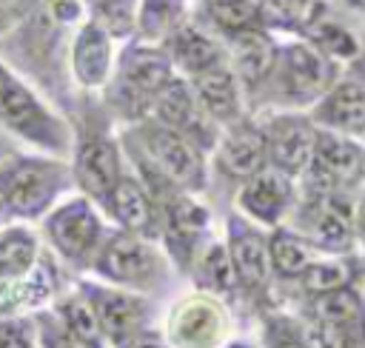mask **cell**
I'll return each mask as SVG.
<instances>
[{"label": "cell", "instance_id": "obj_1", "mask_svg": "<svg viewBox=\"0 0 365 348\" xmlns=\"http://www.w3.org/2000/svg\"><path fill=\"white\" fill-rule=\"evenodd\" d=\"M83 11V0H37V6L0 40V54L48 91L60 103L63 117L71 114L80 97L68 88L66 63L71 46L68 29L80 26Z\"/></svg>", "mask_w": 365, "mask_h": 348}, {"label": "cell", "instance_id": "obj_2", "mask_svg": "<svg viewBox=\"0 0 365 348\" xmlns=\"http://www.w3.org/2000/svg\"><path fill=\"white\" fill-rule=\"evenodd\" d=\"M120 145L123 157L131 163V171L148 185L151 194L163 188L202 194L211 183L208 154L180 131L157 123L154 117L125 126Z\"/></svg>", "mask_w": 365, "mask_h": 348}, {"label": "cell", "instance_id": "obj_3", "mask_svg": "<svg viewBox=\"0 0 365 348\" xmlns=\"http://www.w3.org/2000/svg\"><path fill=\"white\" fill-rule=\"evenodd\" d=\"M71 120V151L68 165L74 185L91 203H103L114 188L120 174L128 168L123 160V145L111 131V114L91 91L77 97V106L68 114Z\"/></svg>", "mask_w": 365, "mask_h": 348}, {"label": "cell", "instance_id": "obj_4", "mask_svg": "<svg viewBox=\"0 0 365 348\" xmlns=\"http://www.w3.org/2000/svg\"><path fill=\"white\" fill-rule=\"evenodd\" d=\"M174 74L177 71L165 57L163 46L128 37L103 86V106L108 108L111 120H120L123 126L145 120L157 94L168 86Z\"/></svg>", "mask_w": 365, "mask_h": 348}, {"label": "cell", "instance_id": "obj_5", "mask_svg": "<svg viewBox=\"0 0 365 348\" xmlns=\"http://www.w3.org/2000/svg\"><path fill=\"white\" fill-rule=\"evenodd\" d=\"M71 185L74 177L66 157L14 151L0 160V200L11 222L43 220Z\"/></svg>", "mask_w": 365, "mask_h": 348}, {"label": "cell", "instance_id": "obj_6", "mask_svg": "<svg viewBox=\"0 0 365 348\" xmlns=\"http://www.w3.org/2000/svg\"><path fill=\"white\" fill-rule=\"evenodd\" d=\"M339 63L319 51L311 40L277 43V57L271 74L257 97V108H311L336 80Z\"/></svg>", "mask_w": 365, "mask_h": 348}, {"label": "cell", "instance_id": "obj_7", "mask_svg": "<svg viewBox=\"0 0 365 348\" xmlns=\"http://www.w3.org/2000/svg\"><path fill=\"white\" fill-rule=\"evenodd\" d=\"M88 274L145 297H163L177 271L160 240L111 225Z\"/></svg>", "mask_w": 365, "mask_h": 348}, {"label": "cell", "instance_id": "obj_8", "mask_svg": "<svg viewBox=\"0 0 365 348\" xmlns=\"http://www.w3.org/2000/svg\"><path fill=\"white\" fill-rule=\"evenodd\" d=\"M0 128L37 151L68 157L71 123L57 114L3 57H0Z\"/></svg>", "mask_w": 365, "mask_h": 348}, {"label": "cell", "instance_id": "obj_9", "mask_svg": "<svg viewBox=\"0 0 365 348\" xmlns=\"http://www.w3.org/2000/svg\"><path fill=\"white\" fill-rule=\"evenodd\" d=\"M111 222L103 217L100 205L86 194L57 203L43 217L46 248L66 265L68 274H88L97 251L108 234Z\"/></svg>", "mask_w": 365, "mask_h": 348}, {"label": "cell", "instance_id": "obj_10", "mask_svg": "<svg viewBox=\"0 0 365 348\" xmlns=\"http://www.w3.org/2000/svg\"><path fill=\"white\" fill-rule=\"evenodd\" d=\"M222 240L228 245L234 274H237V302L257 319L265 311L279 308L271 260H268V228L251 222L240 211H231L225 217Z\"/></svg>", "mask_w": 365, "mask_h": 348}, {"label": "cell", "instance_id": "obj_11", "mask_svg": "<svg viewBox=\"0 0 365 348\" xmlns=\"http://www.w3.org/2000/svg\"><path fill=\"white\" fill-rule=\"evenodd\" d=\"M285 222L308 237L322 254H348L359 248L354 231V194L299 188Z\"/></svg>", "mask_w": 365, "mask_h": 348}, {"label": "cell", "instance_id": "obj_12", "mask_svg": "<svg viewBox=\"0 0 365 348\" xmlns=\"http://www.w3.org/2000/svg\"><path fill=\"white\" fill-rule=\"evenodd\" d=\"M157 211H160V231L157 240L163 251L168 254L177 274H188L191 260L197 251L214 237L211 234V211L205 203L197 200V194L182 188H163L154 194Z\"/></svg>", "mask_w": 365, "mask_h": 348}, {"label": "cell", "instance_id": "obj_13", "mask_svg": "<svg viewBox=\"0 0 365 348\" xmlns=\"http://www.w3.org/2000/svg\"><path fill=\"white\" fill-rule=\"evenodd\" d=\"M365 180V148L362 140L319 128L308 168L299 174V188L356 194Z\"/></svg>", "mask_w": 365, "mask_h": 348}, {"label": "cell", "instance_id": "obj_14", "mask_svg": "<svg viewBox=\"0 0 365 348\" xmlns=\"http://www.w3.org/2000/svg\"><path fill=\"white\" fill-rule=\"evenodd\" d=\"M163 334L171 348H220L231 339V305L202 291L185 294L165 314Z\"/></svg>", "mask_w": 365, "mask_h": 348}, {"label": "cell", "instance_id": "obj_15", "mask_svg": "<svg viewBox=\"0 0 365 348\" xmlns=\"http://www.w3.org/2000/svg\"><path fill=\"white\" fill-rule=\"evenodd\" d=\"M208 157H211L208 168H214V177L237 188L240 183H245L248 177H254L259 168L268 165L262 123L254 120V114H242L240 120L222 126Z\"/></svg>", "mask_w": 365, "mask_h": 348}, {"label": "cell", "instance_id": "obj_16", "mask_svg": "<svg viewBox=\"0 0 365 348\" xmlns=\"http://www.w3.org/2000/svg\"><path fill=\"white\" fill-rule=\"evenodd\" d=\"M77 285L86 294V300L91 302L100 331H103L106 342H111V345L117 339L151 325V319L157 314L154 300L145 294H137V291H128V288H120V285H111L103 280H86V277H80Z\"/></svg>", "mask_w": 365, "mask_h": 348}, {"label": "cell", "instance_id": "obj_17", "mask_svg": "<svg viewBox=\"0 0 365 348\" xmlns=\"http://www.w3.org/2000/svg\"><path fill=\"white\" fill-rule=\"evenodd\" d=\"M308 114L319 128L356 140L365 137V54L348 60V68L336 74L331 88L311 106Z\"/></svg>", "mask_w": 365, "mask_h": 348}, {"label": "cell", "instance_id": "obj_18", "mask_svg": "<svg viewBox=\"0 0 365 348\" xmlns=\"http://www.w3.org/2000/svg\"><path fill=\"white\" fill-rule=\"evenodd\" d=\"M317 131H319V126L311 120L308 111L277 108L274 114H268L262 120L268 165L285 171L294 180H299V174L311 163Z\"/></svg>", "mask_w": 365, "mask_h": 348}, {"label": "cell", "instance_id": "obj_19", "mask_svg": "<svg viewBox=\"0 0 365 348\" xmlns=\"http://www.w3.org/2000/svg\"><path fill=\"white\" fill-rule=\"evenodd\" d=\"M297 180L288 177L279 168H259L254 177H248L245 183L237 185L234 203L237 211L242 217H248L251 222L262 225V228H277L288 220L294 203H297Z\"/></svg>", "mask_w": 365, "mask_h": 348}, {"label": "cell", "instance_id": "obj_20", "mask_svg": "<svg viewBox=\"0 0 365 348\" xmlns=\"http://www.w3.org/2000/svg\"><path fill=\"white\" fill-rule=\"evenodd\" d=\"M148 117H154L157 123L180 131L182 137H188L191 143H197L205 154H211V148H214V143L220 137V126H214L202 114V108L197 106V97H194L188 80L180 77V74H174L168 80V86L157 94Z\"/></svg>", "mask_w": 365, "mask_h": 348}, {"label": "cell", "instance_id": "obj_21", "mask_svg": "<svg viewBox=\"0 0 365 348\" xmlns=\"http://www.w3.org/2000/svg\"><path fill=\"white\" fill-rule=\"evenodd\" d=\"M222 43H225V60L242 88L245 106L254 114L257 97H259V91L271 74L274 57H277V43L271 40L268 29H248V31L225 37Z\"/></svg>", "mask_w": 365, "mask_h": 348}, {"label": "cell", "instance_id": "obj_22", "mask_svg": "<svg viewBox=\"0 0 365 348\" xmlns=\"http://www.w3.org/2000/svg\"><path fill=\"white\" fill-rule=\"evenodd\" d=\"M103 217L123 231H134L143 237H154L160 231V211H157V200L148 191V185L131 171L125 168L120 174V180L114 183V188L106 194V200L100 203Z\"/></svg>", "mask_w": 365, "mask_h": 348}, {"label": "cell", "instance_id": "obj_23", "mask_svg": "<svg viewBox=\"0 0 365 348\" xmlns=\"http://www.w3.org/2000/svg\"><path fill=\"white\" fill-rule=\"evenodd\" d=\"M345 285L365 288V260L359 248L348 254H317L291 282L279 285L277 291H282L291 302H299Z\"/></svg>", "mask_w": 365, "mask_h": 348}, {"label": "cell", "instance_id": "obj_24", "mask_svg": "<svg viewBox=\"0 0 365 348\" xmlns=\"http://www.w3.org/2000/svg\"><path fill=\"white\" fill-rule=\"evenodd\" d=\"M160 46L171 60L174 71L185 80L225 63V43L197 20H182Z\"/></svg>", "mask_w": 365, "mask_h": 348}, {"label": "cell", "instance_id": "obj_25", "mask_svg": "<svg viewBox=\"0 0 365 348\" xmlns=\"http://www.w3.org/2000/svg\"><path fill=\"white\" fill-rule=\"evenodd\" d=\"M66 288H68L66 265L43 245L34 268L6 297H0V311H6V314H37L43 308H51L57 294H63Z\"/></svg>", "mask_w": 365, "mask_h": 348}, {"label": "cell", "instance_id": "obj_26", "mask_svg": "<svg viewBox=\"0 0 365 348\" xmlns=\"http://www.w3.org/2000/svg\"><path fill=\"white\" fill-rule=\"evenodd\" d=\"M114 57H111V34L94 23L86 20L83 26H77L71 46H68V71L71 80L83 88V91H100L111 74Z\"/></svg>", "mask_w": 365, "mask_h": 348}, {"label": "cell", "instance_id": "obj_27", "mask_svg": "<svg viewBox=\"0 0 365 348\" xmlns=\"http://www.w3.org/2000/svg\"><path fill=\"white\" fill-rule=\"evenodd\" d=\"M188 86H191L202 114L220 128L234 123V120H240L242 114H251L228 60L214 66V68H208V71H202V74H197V77H188Z\"/></svg>", "mask_w": 365, "mask_h": 348}, {"label": "cell", "instance_id": "obj_28", "mask_svg": "<svg viewBox=\"0 0 365 348\" xmlns=\"http://www.w3.org/2000/svg\"><path fill=\"white\" fill-rule=\"evenodd\" d=\"M294 308L328 319L331 325H336L348 337H354L359 345H365V288H359V285L334 288V291L299 300V302H294Z\"/></svg>", "mask_w": 365, "mask_h": 348}, {"label": "cell", "instance_id": "obj_29", "mask_svg": "<svg viewBox=\"0 0 365 348\" xmlns=\"http://www.w3.org/2000/svg\"><path fill=\"white\" fill-rule=\"evenodd\" d=\"M185 277L194 282V291L220 297L228 305L237 302V274H234V262H231V254H228L225 240L211 237L197 251V257L191 260Z\"/></svg>", "mask_w": 365, "mask_h": 348}, {"label": "cell", "instance_id": "obj_30", "mask_svg": "<svg viewBox=\"0 0 365 348\" xmlns=\"http://www.w3.org/2000/svg\"><path fill=\"white\" fill-rule=\"evenodd\" d=\"M43 240L23 222L0 225V297H6L37 262Z\"/></svg>", "mask_w": 365, "mask_h": 348}, {"label": "cell", "instance_id": "obj_31", "mask_svg": "<svg viewBox=\"0 0 365 348\" xmlns=\"http://www.w3.org/2000/svg\"><path fill=\"white\" fill-rule=\"evenodd\" d=\"M317 254H322L308 237H302L297 228L288 222L268 228V260H271V274H274V288L291 282Z\"/></svg>", "mask_w": 365, "mask_h": 348}, {"label": "cell", "instance_id": "obj_32", "mask_svg": "<svg viewBox=\"0 0 365 348\" xmlns=\"http://www.w3.org/2000/svg\"><path fill=\"white\" fill-rule=\"evenodd\" d=\"M202 23L220 40L248 29H268L262 0H202Z\"/></svg>", "mask_w": 365, "mask_h": 348}, {"label": "cell", "instance_id": "obj_33", "mask_svg": "<svg viewBox=\"0 0 365 348\" xmlns=\"http://www.w3.org/2000/svg\"><path fill=\"white\" fill-rule=\"evenodd\" d=\"M302 34H305V40H311L319 51H325V54H328L331 60H336V63H348V60H354V57L359 54L356 37H354L342 23L331 20L322 6H311V14H308V20H305Z\"/></svg>", "mask_w": 365, "mask_h": 348}, {"label": "cell", "instance_id": "obj_34", "mask_svg": "<svg viewBox=\"0 0 365 348\" xmlns=\"http://www.w3.org/2000/svg\"><path fill=\"white\" fill-rule=\"evenodd\" d=\"M182 20H185V0H137L134 37L160 46Z\"/></svg>", "mask_w": 365, "mask_h": 348}, {"label": "cell", "instance_id": "obj_35", "mask_svg": "<svg viewBox=\"0 0 365 348\" xmlns=\"http://www.w3.org/2000/svg\"><path fill=\"white\" fill-rule=\"evenodd\" d=\"M51 311L74 334L88 337V339H97V342H106V337L100 331V322H97V317L91 311V302L86 300V294L80 291V285H74V288L68 285L63 294H57V300L51 302Z\"/></svg>", "mask_w": 365, "mask_h": 348}, {"label": "cell", "instance_id": "obj_36", "mask_svg": "<svg viewBox=\"0 0 365 348\" xmlns=\"http://www.w3.org/2000/svg\"><path fill=\"white\" fill-rule=\"evenodd\" d=\"M88 9V20L100 23L111 40H125L134 34V20H137V0H83Z\"/></svg>", "mask_w": 365, "mask_h": 348}, {"label": "cell", "instance_id": "obj_37", "mask_svg": "<svg viewBox=\"0 0 365 348\" xmlns=\"http://www.w3.org/2000/svg\"><path fill=\"white\" fill-rule=\"evenodd\" d=\"M259 348H308V342L302 339L294 311L271 308L259 317Z\"/></svg>", "mask_w": 365, "mask_h": 348}, {"label": "cell", "instance_id": "obj_38", "mask_svg": "<svg viewBox=\"0 0 365 348\" xmlns=\"http://www.w3.org/2000/svg\"><path fill=\"white\" fill-rule=\"evenodd\" d=\"M294 319H297V328H299L302 339L308 342V348H365L354 337H348L342 328L331 325L322 317H314L308 311L294 308Z\"/></svg>", "mask_w": 365, "mask_h": 348}, {"label": "cell", "instance_id": "obj_39", "mask_svg": "<svg viewBox=\"0 0 365 348\" xmlns=\"http://www.w3.org/2000/svg\"><path fill=\"white\" fill-rule=\"evenodd\" d=\"M34 325H37V348H106V342L80 337L71 328H66L51 308L37 311Z\"/></svg>", "mask_w": 365, "mask_h": 348}, {"label": "cell", "instance_id": "obj_40", "mask_svg": "<svg viewBox=\"0 0 365 348\" xmlns=\"http://www.w3.org/2000/svg\"><path fill=\"white\" fill-rule=\"evenodd\" d=\"M262 11H265L268 29L302 31L311 14V3L308 0H262Z\"/></svg>", "mask_w": 365, "mask_h": 348}, {"label": "cell", "instance_id": "obj_41", "mask_svg": "<svg viewBox=\"0 0 365 348\" xmlns=\"http://www.w3.org/2000/svg\"><path fill=\"white\" fill-rule=\"evenodd\" d=\"M0 348H37L34 314L0 311Z\"/></svg>", "mask_w": 365, "mask_h": 348}, {"label": "cell", "instance_id": "obj_42", "mask_svg": "<svg viewBox=\"0 0 365 348\" xmlns=\"http://www.w3.org/2000/svg\"><path fill=\"white\" fill-rule=\"evenodd\" d=\"M114 348H171V345H168V339H165V334L160 328L145 325V328H140V331L117 339Z\"/></svg>", "mask_w": 365, "mask_h": 348}, {"label": "cell", "instance_id": "obj_43", "mask_svg": "<svg viewBox=\"0 0 365 348\" xmlns=\"http://www.w3.org/2000/svg\"><path fill=\"white\" fill-rule=\"evenodd\" d=\"M34 6H37V0H0V37L9 29H14Z\"/></svg>", "mask_w": 365, "mask_h": 348}, {"label": "cell", "instance_id": "obj_44", "mask_svg": "<svg viewBox=\"0 0 365 348\" xmlns=\"http://www.w3.org/2000/svg\"><path fill=\"white\" fill-rule=\"evenodd\" d=\"M354 231L359 240V248L365 245V191L359 197H354Z\"/></svg>", "mask_w": 365, "mask_h": 348}, {"label": "cell", "instance_id": "obj_45", "mask_svg": "<svg viewBox=\"0 0 365 348\" xmlns=\"http://www.w3.org/2000/svg\"><path fill=\"white\" fill-rule=\"evenodd\" d=\"M14 151H17L14 137H11L9 131H3V128H0V160H3V157H9V154H14Z\"/></svg>", "mask_w": 365, "mask_h": 348}, {"label": "cell", "instance_id": "obj_46", "mask_svg": "<svg viewBox=\"0 0 365 348\" xmlns=\"http://www.w3.org/2000/svg\"><path fill=\"white\" fill-rule=\"evenodd\" d=\"M220 348H259L257 342H248V339H228V342H222Z\"/></svg>", "mask_w": 365, "mask_h": 348}, {"label": "cell", "instance_id": "obj_47", "mask_svg": "<svg viewBox=\"0 0 365 348\" xmlns=\"http://www.w3.org/2000/svg\"><path fill=\"white\" fill-rule=\"evenodd\" d=\"M6 222H11V220H9V214H6V205H3V200H0V225H6Z\"/></svg>", "mask_w": 365, "mask_h": 348}, {"label": "cell", "instance_id": "obj_48", "mask_svg": "<svg viewBox=\"0 0 365 348\" xmlns=\"http://www.w3.org/2000/svg\"><path fill=\"white\" fill-rule=\"evenodd\" d=\"M359 251H362V260H365V245H362V248H359Z\"/></svg>", "mask_w": 365, "mask_h": 348}, {"label": "cell", "instance_id": "obj_49", "mask_svg": "<svg viewBox=\"0 0 365 348\" xmlns=\"http://www.w3.org/2000/svg\"><path fill=\"white\" fill-rule=\"evenodd\" d=\"M362 148H365V137H362Z\"/></svg>", "mask_w": 365, "mask_h": 348}]
</instances>
